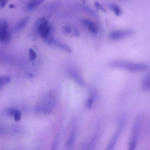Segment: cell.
Returning <instances> with one entry per match:
<instances>
[{
  "mask_svg": "<svg viewBox=\"0 0 150 150\" xmlns=\"http://www.w3.org/2000/svg\"><path fill=\"white\" fill-rule=\"evenodd\" d=\"M45 0H29L26 9L28 11L35 9L41 4Z\"/></svg>",
  "mask_w": 150,
  "mask_h": 150,
  "instance_id": "8",
  "label": "cell"
},
{
  "mask_svg": "<svg viewBox=\"0 0 150 150\" xmlns=\"http://www.w3.org/2000/svg\"><path fill=\"white\" fill-rule=\"evenodd\" d=\"M65 32L68 34H72L75 36H78V32L76 29H74L73 28L69 25H67L64 27V28Z\"/></svg>",
  "mask_w": 150,
  "mask_h": 150,
  "instance_id": "11",
  "label": "cell"
},
{
  "mask_svg": "<svg viewBox=\"0 0 150 150\" xmlns=\"http://www.w3.org/2000/svg\"><path fill=\"white\" fill-rule=\"evenodd\" d=\"M29 19L28 17H25L22 19L16 24L15 27V30H19L23 29L27 24Z\"/></svg>",
  "mask_w": 150,
  "mask_h": 150,
  "instance_id": "10",
  "label": "cell"
},
{
  "mask_svg": "<svg viewBox=\"0 0 150 150\" xmlns=\"http://www.w3.org/2000/svg\"><path fill=\"white\" fill-rule=\"evenodd\" d=\"M8 0H0V7L3 8L6 5Z\"/></svg>",
  "mask_w": 150,
  "mask_h": 150,
  "instance_id": "19",
  "label": "cell"
},
{
  "mask_svg": "<svg viewBox=\"0 0 150 150\" xmlns=\"http://www.w3.org/2000/svg\"><path fill=\"white\" fill-rule=\"evenodd\" d=\"M82 21L91 33L93 34H96L97 33L98 27L96 23L86 19L83 20Z\"/></svg>",
  "mask_w": 150,
  "mask_h": 150,
  "instance_id": "7",
  "label": "cell"
},
{
  "mask_svg": "<svg viewBox=\"0 0 150 150\" xmlns=\"http://www.w3.org/2000/svg\"><path fill=\"white\" fill-rule=\"evenodd\" d=\"M93 99L90 98L88 99L86 103V105L87 107L90 108L91 107L93 103Z\"/></svg>",
  "mask_w": 150,
  "mask_h": 150,
  "instance_id": "17",
  "label": "cell"
},
{
  "mask_svg": "<svg viewBox=\"0 0 150 150\" xmlns=\"http://www.w3.org/2000/svg\"><path fill=\"white\" fill-rule=\"evenodd\" d=\"M35 30L40 37L48 44H52L54 40L52 34V28L48 21L42 17L37 19L35 22Z\"/></svg>",
  "mask_w": 150,
  "mask_h": 150,
  "instance_id": "1",
  "label": "cell"
},
{
  "mask_svg": "<svg viewBox=\"0 0 150 150\" xmlns=\"http://www.w3.org/2000/svg\"><path fill=\"white\" fill-rule=\"evenodd\" d=\"M16 109L13 108H9L7 110L8 114L14 116Z\"/></svg>",
  "mask_w": 150,
  "mask_h": 150,
  "instance_id": "18",
  "label": "cell"
},
{
  "mask_svg": "<svg viewBox=\"0 0 150 150\" xmlns=\"http://www.w3.org/2000/svg\"><path fill=\"white\" fill-rule=\"evenodd\" d=\"M37 56L36 52L32 48H30L29 50L28 59L30 61L34 60Z\"/></svg>",
  "mask_w": 150,
  "mask_h": 150,
  "instance_id": "14",
  "label": "cell"
},
{
  "mask_svg": "<svg viewBox=\"0 0 150 150\" xmlns=\"http://www.w3.org/2000/svg\"><path fill=\"white\" fill-rule=\"evenodd\" d=\"M94 6L97 9L101 10L104 13L106 12L105 10L99 2H95L94 4Z\"/></svg>",
  "mask_w": 150,
  "mask_h": 150,
  "instance_id": "16",
  "label": "cell"
},
{
  "mask_svg": "<svg viewBox=\"0 0 150 150\" xmlns=\"http://www.w3.org/2000/svg\"><path fill=\"white\" fill-rule=\"evenodd\" d=\"M110 7L111 10L114 12L116 15L119 16L122 13L121 10L117 5L115 4H112L110 5Z\"/></svg>",
  "mask_w": 150,
  "mask_h": 150,
  "instance_id": "13",
  "label": "cell"
},
{
  "mask_svg": "<svg viewBox=\"0 0 150 150\" xmlns=\"http://www.w3.org/2000/svg\"><path fill=\"white\" fill-rule=\"evenodd\" d=\"M68 72L69 76L76 82L82 85L84 84L82 76L77 70L71 68L69 70Z\"/></svg>",
  "mask_w": 150,
  "mask_h": 150,
  "instance_id": "5",
  "label": "cell"
},
{
  "mask_svg": "<svg viewBox=\"0 0 150 150\" xmlns=\"http://www.w3.org/2000/svg\"><path fill=\"white\" fill-rule=\"evenodd\" d=\"M11 36L8 29L7 21L3 20L0 23V39L2 42H7L10 41Z\"/></svg>",
  "mask_w": 150,
  "mask_h": 150,
  "instance_id": "3",
  "label": "cell"
},
{
  "mask_svg": "<svg viewBox=\"0 0 150 150\" xmlns=\"http://www.w3.org/2000/svg\"><path fill=\"white\" fill-rule=\"evenodd\" d=\"M52 44L61 49L68 52H71L72 50L71 48L66 45L59 41L54 40Z\"/></svg>",
  "mask_w": 150,
  "mask_h": 150,
  "instance_id": "9",
  "label": "cell"
},
{
  "mask_svg": "<svg viewBox=\"0 0 150 150\" xmlns=\"http://www.w3.org/2000/svg\"><path fill=\"white\" fill-rule=\"evenodd\" d=\"M141 87L145 91H150V69L144 76L142 79Z\"/></svg>",
  "mask_w": 150,
  "mask_h": 150,
  "instance_id": "6",
  "label": "cell"
},
{
  "mask_svg": "<svg viewBox=\"0 0 150 150\" xmlns=\"http://www.w3.org/2000/svg\"><path fill=\"white\" fill-rule=\"evenodd\" d=\"M11 77L9 75H6L0 76V88L4 86L8 83L11 80Z\"/></svg>",
  "mask_w": 150,
  "mask_h": 150,
  "instance_id": "12",
  "label": "cell"
},
{
  "mask_svg": "<svg viewBox=\"0 0 150 150\" xmlns=\"http://www.w3.org/2000/svg\"><path fill=\"white\" fill-rule=\"evenodd\" d=\"M142 121V116L139 115L135 118L132 127L129 144V149L134 150L137 144Z\"/></svg>",
  "mask_w": 150,
  "mask_h": 150,
  "instance_id": "2",
  "label": "cell"
},
{
  "mask_svg": "<svg viewBox=\"0 0 150 150\" xmlns=\"http://www.w3.org/2000/svg\"><path fill=\"white\" fill-rule=\"evenodd\" d=\"M21 113L20 111L17 110H16L14 115V119L16 121L19 120L21 118Z\"/></svg>",
  "mask_w": 150,
  "mask_h": 150,
  "instance_id": "15",
  "label": "cell"
},
{
  "mask_svg": "<svg viewBox=\"0 0 150 150\" xmlns=\"http://www.w3.org/2000/svg\"><path fill=\"white\" fill-rule=\"evenodd\" d=\"M134 32V31L132 29L117 30L111 32L109 37L112 40H117L131 35Z\"/></svg>",
  "mask_w": 150,
  "mask_h": 150,
  "instance_id": "4",
  "label": "cell"
}]
</instances>
